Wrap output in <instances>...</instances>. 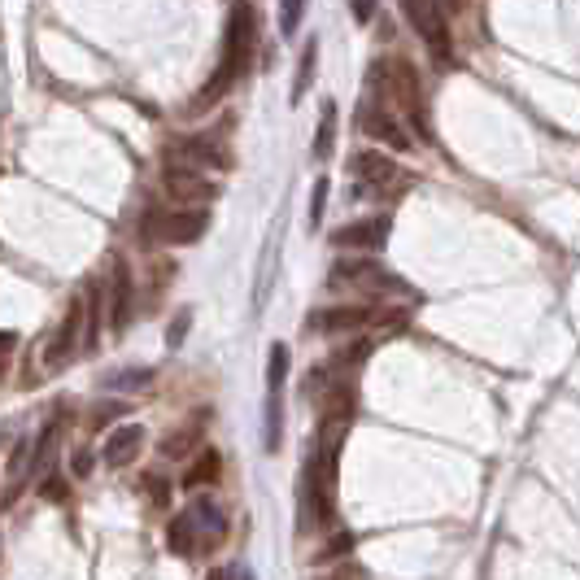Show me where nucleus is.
Here are the masks:
<instances>
[{"label":"nucleus","mask_w":580,"mask_h":580,"mask_svg":"<svg viewBox=\"0 0 580 580\" xmlns=\"http://www.w3.org/2000/svg\"><path fill=\"white\" fill-rule=\"evenodd\" d=\"M253 48H258V14H253L249 0H236L232 14H227V27H223V53H219V66L214 75L205 79V88L192 96L188 110L192 114H205L223 101L227 92L245 79V70L253 66Z\"/></svg>","instance_id":"1"},{"label":"nucleus","mask_w":580,"mask_h":580,"mask_svg":"<svg viewBox=\"0 0 580 580\" xmlns=\"http://www.w3.org/2000/svg\"><path fill=\"white\" fill-rule=\"evenodd\" d=\"M384 88H389V96L397 105H402V114L410 118V123L419 127V136L432 140V123H428V101H424V83H419L415 66L406 62V57H389V62H376Z\"/></svg>","instance_id":"2"},{"label":"nucleus","mask_w":580,"mask_h":580,"mask_svg":"<svg viewBox=\"0 0 580 580\" xmlns=\"http://www.w3.org/2000/svg\"><path fill=\"white\" fill-rule=\"evenodd\" d=\"M397 5H402V14H406L410 27H415V35L428 44V53L437 57V62H450L454 35H450V22H445L441 0H397Z\"/></svg>","instance_id":"3"},{"label":"nucleus","mask_w":580,"mask_h":580,"mask_svg":"<svg viewBox=\"0 0 580 580\" xmlns=\"http://www.w3.org/2000/svg\"><path fill=\"white\" fill-rule=\"evenodd\" d=\"M205 210H171V214H149L144 219V240L149 245H197L205 236Z\"/></svg>","instance_id":"4"},{"label":"nucleus","mask_w":580,"mask_h":580,"mask_svg":"<svg viewBox=\"0 0 580 580\" xmlns=\"http://www.w3.org/2000/svg\"><path fill=\"white\" fill-rule=\"evenodd\" d=\"M332 284H358L362 293H410V288L397 280L393 271H384L380 262H371V258H341L332 267Z\"/></svg>","instance_id":"5"},{"label":"nucleus","mask_w":580,"mask_h":580,"mask_svg":"<svg viewBox=\"0 0 580 580\" xmlns=\"http://www.w3.org/2000/svg\"><path fill=\"white\" fill-rule=\"evenodd\" d=\"M162 184H166V192H171L175 201H188V205L219 197V184H214V179H205L201 166H188V162H171V166H166Z\"/></svg>","instance_id":"6"},{"label":"nucleus","mask_w":580,"mask_h":580,"mask_svg":"<svg viewBox=\"0 0 580 580\" xmlns=\"http://www.w3.org/2000/svg\"><path fill=\"white\" fill-rule=\"evenodd\" d=\"M79 332H83V301L75 297V301H70V310H66V319L57 323V332L48 336V345H44V367L48 371H62L66 362L75 358Z\"/></svg>","instance_id":"7"},{"label":"nucleus","mask_w":580,"mask_h":580,"mask_svg":"<svg viewBox=\"0 0 580 580\" xmlns=\"http://www.w3.org/2000/svg\"><path fill=\"white\" fill-rule=\"evenodd\" d=\"M393 232V219L380 214V219H358V223H345L332 232V245L336 249H354V253H376L384 240Z\"/></svg>","instance_id":"8"},{"label":"nucleus","mask_w":580,"mask_h":580,"mask_svg":"<svg viewBox=\"0 0 580 580\" xmlns=\"http://www.w3.org/2000/svg\"><path fill=\"white\" fill-rule=\"evenodd\" d=\"M175 162L201 166V171H227V166H232V153H227L214 136H184V140H175Z\"/></svg>","instance_id":"9"},{"label":"nucleus","mask_w":580,"mask_h":580,"mask_svg":"<svg viewBox=\"0 0 580 580\" xmlns=\"http://www.w3.org/2000/svg\"><path fill=\"white\" fill-rule=\"evenodd\" d=\"M358 127H362V131H367V136H371V140L389 144V149H393V153H406V149H410V144H415V140H410V136H406V127H402V123H397V118H393L389 110H380V105H362V114H358Z\"/></svg>","instance_id":"10"},{"label":"nucleus","mask_w":580,"mask_h":580,"mask_svg":"<svg viewBox=\"0 0 580 580\" xmlns=\"http://www.w3.org/2000/svg\"><path fill=\"white\" fill-rule=\"evenodd\" d=\"M354 410H358L354 389H349V384H332V389L323 393V424H319L323 441L341 437V432L349 428V419H354Z\"/></svg>","instance_id":"11"},{"label":"nucleus","mask_w":580,"mask_h":580,"mask_svg":"<svg viewBox=\"0 0 580 580\" xmlns=\"http://www.w3.org/2000/svg\"><path fill=\"white\" fill-rule=\"evenodd\" d=\"M140 450H144V428L140 424H118L101 445V463L105 467H131Z\"/></svg>","instance_id":"12"},{"label":"nucleus","mask_w":580,"mask_h":580,"mask_svg":"<svg viewBox=\"0 0 580 580\" xmlns=\"http://www.w3.org/2000/svg\"><path fill=\"white\" fill-rule=\"evenodd\" d=\"M371 323L367 306H328V310H314L306 319V332H358Z\"/></svg>","instance_id":"13"},{"label":"nucleus","mask_w":580,"mask_h":580,"mask_svg":"<svg viewBox=\"0 0 580 580\" xmlns=\"http://www.w3.org/2000/svg\"><path fill=\"white\" fill-rule=\"evenodd\" d=\"M349 171H354L362 184L380 188V184H393V179L402 175V166H397L389 153H380V149H362V153L349 157Z\"/></svg>","instance_id":"14"},{"label":"nucleus","mask_w":580,"mask_h":580,"mask_svg":"<svg viewBox=\"0 0 580 580\" xmlns=\"http://www.w3.org/2000/svg\"><path fill=\"white\" fill-rule=\"evenodd\" d=\"M131 297H136V288H131V267L118 258L114 262V275H110V301H114L110 328H114V336H123L127 323H131Z\"/></svg>","instance_id":"15"},{"label":"nucleus","mask_w":580,"mask_h":580,"mask_svg":"<svg viewBox=\"0 0 580 580\" xmlns=\"http://www.w3.org/2000/svg\"><path fill=\"white\" fill-rule=\"evenodd\" d=\"M101 306H105V288L101 280H92L88 297H83V349H96V341H101Z\"/></svg>","instance_id":"16"},{"label":"nucleus","mask_w":580,"mask_h":580,"mask_svg":"<svg viewBox=\"0 0 580 580\" xmlns=\"http://www.w3.org/2000/svg\"><path fill=\"white\" fill-rule=\"evenodd\" d=\"M219 476H223V458H219V450H205V454H197V463H192V471L184 476V485H188V489H201V485H214Z\"/></svg>","instance_id":"17"},{"label":"nucleus","mask_w":580,"mask_h":580,"mask_svg":"<svg viewBox=\"0 0 580 580\" xmlns=\"http://www.w3.org/2000/svg\"><path fill=\"white\" fill-rule=\"evenodd\" d=\"M57 428H62V415L48 419V424L40 428V437H35V445H31V471L35 476L48 471V454H53V445H57Z\"/></svg>","instance_id":"18"},{"label":"nucleus","mask_w":580,"mask_h":580,"mask_svg":"<svg viewBox=\"0 0 580 580\" xmlns=\"http://www.w3.org/2000/svg\"><path fill=\"white\" fill-rule=\"evenodd\" d=\"M332 144H336V101H323L319 131H314V157H319V162H328V157H332Z\"/></svg>","instance_id":"19"},{"label":"nucleus","mask_w":580,"mask_h":580,"mask_svg":"<svg viewBox=\"0 0 580 580\" xmlns=\"http://www.w3.org/2000/svg\"><path fill=\"white\" fill-rule=\"evenodd\" d=\"M314 66H319V40L310 35V44L301 48V57H297V79H293V105L306 96V88L314 83Z\"/></svg>","instance_id":"20"},{"label":"nucleus","mask_w":580,"mask_h":580,"mask_svg":"<svg viewBox=\"0 0 580 580\" xmlns=\"http://www.w3.org/2000/svg\"><path fill=\"white\" fill-rule=\"evenodd\" d=\"M192 519H197L201 533H210V541L227 537V515L219 511V502H197V506H192Z\"/></svg>","instance_id":"21"},{"label":"nucleus","mask_w":580,"mask_h":580,"mask_svg":"<svg viewBox=\"0 0 580 580\" xmlns=\"http://www.w3.org/2000/svg\"><path fill=\"white\" fill-rule=\"evenodd\" d=\"M149 384H153L149 367H127V371H110L105 376V389H114V393H136V389H149Z\"/></svg>","instance_id":"22"},{"label":"nucleus","mask_w":580,"mask_h":580,"mask_svg":"<svg viewBox=\"0 0 580 580\" xmlns=\"http://www.w3.org/2000/svg\"><path fill=\"white\" fill-rule=\"evenodd\" d=\"M192 537H197V519L188 515H175L171 528H166V546H171L175 554H192Z\"/></svg>","instance_id":"23"},{"label":"nucleus","mask_w":580,"mask_h":580,"mask_svg":"<svg viewBox=\"0 0 580 580\" xmlns=\"http://www.w3.org/2000/svg\"><path fill=\"white\" fill-rule=\"evenodd\" d=\"M197 441H201V428H197V424H188V428H179L175 437H166L162 445H157V454H162V458H184Z\"/></svg>","instance_id":"24"},{"label":"nucleus","mask_w":580,"mask_h":580,"mask_svg":"<svg viewBox=\"0 0 580 580\" xmlns=\"http://www.w3.org/2000/svg\"><path fill=\"white\" fill-rule=\"evenodd\" d=\"M288 380V345H271L267 358V389H284Z\"/></svg>","instance_id":"25"},{"label":"nucleus","mask_w":580,"mask_h":580,"mask_svg":"<svg viewBox=\"0 0 580 580\" xmlns=\"http://www.w3.org/2000/svg\"><path fill=\"white\" fill-rule=\"evenodd\" d=\"M310 0H280V35H297Z\"/></svg>","instance_id":"26"},{"label":"nucleus","mask_w":580,"mask_h":580,"mask_svg":"<svg viewBox=\"0 0 580 580\" xmlns=\"http://www.w3.org/2000/svg\"><path fill=\"white\" fill-rule=\"evenodd\" d=\"M328 384H332V371H328V367H314L310 376L301 380V393H306V397H319V402H323V393H328Z\"/></svg>","instance_id":"27"},{"label":"nucleus","mask_w":580,"mask_h":580,"mask_svg":"<svg viewBox=\"0 0 580 580\" xmlns=\"http://www.w3.org/2000/svg\"><path fill=\"white\" fill-rule=\"evenodd\" d=\"M144 489L153 493V502H157V506H171V480H166V476L149 471V476H144Z\"/></svg>","instance_id":"28"},{"label":"nucleus","mask_w":580,"mask_h":580,"mask_svg":"<svg viewBox=\"0 0 580 580\" xmlns=\"http://www.w3.org/2000/svg\"><path fill=\"white\" fill-rule=\"evenodd\" d=\"M323 205H328V179H319V184H314V197H310V227L323 223Z\"/></svg>","instance_id":"29"},{"label":"nucleus","mask_w":580,"mask_h":580,"mask_svg":"<svg viewBox=\"0 0 580 580\" xmlns=\"http://www.w3.org/2000/svg\"><path fill=\"white\" fill-rule=\"evenodd\" d=\"M376 9H380V0H349V14H354V22H362V27L376 18Z\"/></svg>","instance_id":"30"},{"label":"nucleus","mask_w":580,"mask_h":580,"mask_svg":"<svg viewBox=\"0 0 580 580\" xmlns=\"http://www.w3.org/2000/svg\"><path fill=\"white\" fill-rule=\"evenodd\" d=\"M354 541H358L354 533H341V537H336V541H332V546H328V550H323V554H319V563H328V559H336V554L354 550Z\"/></svg>","instance_id":"31"},{"label":"nucleus","mask_w":580,"mask_h":580,"mask_svg":"<svg viewBox=\"0 0 580 580\" xmlns=\"http://www.w3.org/2000/svg\"><path fill=\"white\" fill-rule=\"evenodd\" d=\"M40 493L48 502H62L66 498V480L62 476H48V480H40Z\"/></svg>","instance_id":"32"},{"label":"nucleus","mask_w":580,"mask_h":580,"mask_svg":"<svg viewBox=\"0 0 580 580\" xmlns=\"http://www.w3.org/2000/svg\"><path fill=\"white\" fill-rule=\"evenodd\" d=\"M184 332H188V314H179V319H175V328L171 332H166V345H184Z\"/></svg>","instance_id":"33"},{"label":"nucleus","mask_w":580,"mask_h":580,"mask_svg":"<svg viewBox=\"0 0 580 580\" xmlns=\"http://www.w3.org/2000/svg\"><path fill=\"white\" fill-rule=\"evenodd\" d=\"M14 345H18V336H14V332H0V380H5V354H9Z\"/></svg>","instance_id":"34"},{"label":"nucleus","mask_w":580,"mask_h":580,"mask_svg":"<svg viewBox=\"0 0 580 580\" xmlns=\"http://www.w3.org/2000/svg\"><path fill=\"white\" fill-rule=\"evenodd\" d=\"M118 415V406H96V415H92V424L101 428V424H110V419Z\"/></svg>","instance_id":"35"},{"label":"nucleus","mask_w":580,"mask_h":580,"mask_svg":"<svg viewBox=\"0 0 580 580\" xmlns=\"http://www.w3.org/2000/svg\"><path fill=\"white\" fill-rule=\"evenodd\" d=\"M88 471H92V454L79 450V454H75V476H88Z\"/></svg>","instance_id":"36"},{"label":"nucleus","mask_w":580,"mask_h":580,"mask_svg":"<svg viewBox=\"0 0 580 580\" xmlns=\"http://www.w3.org/2000/svg\"><path fill=\"white\" fill-rule=\"evenodd\" d=\"M236 567H219V572H210V580H232Z\"/></svg>","instance_id":"37"},{"label":"nucleus","mask_w":580,"mask_h":580,"mask_svg":"<svg viewBox=\"0 0 580 580\" xmlns=\"http://www.w3.org/2000/svg\"><path fill=\"white\" fill-rule=\"evenodd\" d=\"M323 580H336V576H323Z\"/></svg>","instance_id":"38"}]
</instances>
